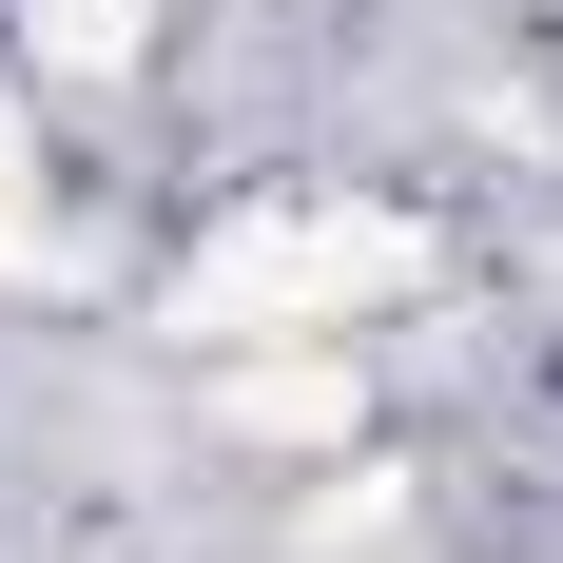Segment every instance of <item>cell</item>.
Returning <instances> with one entry per match:
<instances>
[{
  "mask_svg": "<svg viewBox=\"0 0 563 563\" xmlns=\"http://www.w3.org/2000/svg\"><path fill=\"white\" fill-rule=\"evenodd\" d=\"M408 273H428V233H408V214L273 195V214L195 233V273H175V331H350V311H389Z\"/></svg>",
  "mask_w": 563,
  "mask_h": 563,
  "instance_id": "cell-1",
  "label": "cell"
},
{
  "mask_svg": "<svg viewBox=\"0 0 563 563\" xmlns=\"http://www.w3.org/2000/svg\"><path fill=\"white\" fill-rule=\"evenodd\" d=\"M233 428L253 448H350V369L331 350H273V369H233Z\"/></svg>",
  "mask_w": 563,
  "mask_h": 563,
  "instance_id": "cell-2",
  "label": "cell"
},
{
  "mask_svg": "<svg viewBox=\"0 0 563 563\" xmlns=\"http://www.w3.org/2000/svg\"><path fill=\"white\" fill-rule=\"evenodd\" d=\"M20 40H40L58 78H136V40H156V0H20Z\"/></svg>",
  "mask_w": 563,
  "mask_h": 563,
  "instance_id": "cell-3",
  "label": "cell"
},
{
  "mask_svg": "<svg viewBox=\"0 0 563 563\" xmlns=\"http://www.w3.org/2000/svg\"><path fill=\"white\" fill-rule=\"evenodd\" d=\"M40 253V136H20V98H0V273Z\"/></svg>",
  "mask_w": 563,
  "mask_h": 563,
  "instance_id": "cell-4",
  "label": "cell"
}]
</instances>
